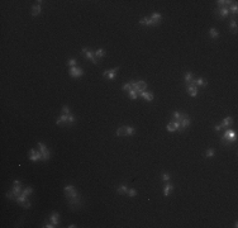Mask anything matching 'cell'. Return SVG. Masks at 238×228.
<instances>
[{"mask_svg":"<svg viewBox=\"0 0 238 228\" xmlns=\"http://www.w3.org/2000/svg\"><path fill=\"white\" fill-rule=\"evenodd\" d=\"M32 193H33V187L32 186H28V187H25V189L22 191V194H20L17 199H15V201L18 203V204H20L23 208H25V209H30V201L28 200V196L29 195H32Z\"/></svg>","mask_w":238,"mask_h":228,"instance_id":"obj_1","label":"cell"},{"mask_svg":"<svg viewBox=\"0 0 238 228\" xmlns=\"http://www.w3.org/2000/svg\"><path fill=\"white\" fill-rule=\"evenodd\" d=\"M236 142H237V133L234 129L228 128L224 132V134L220 137V143H223L224 146H229L232 143H236Z\"/></svg>","mask_w":238,"mask_h":228,"instance_id":"obj_2","label":"cell"},{"mask_svg":"<svg viewBox=\"0 0 238 228\" xmlns=\"http://www.w3.org/2000/svg\"><path fill=\"white\" fill-rule=\"evenodd\" d=\"M22 191L23 190H22V182H20V180H14L12 190L7 193V198L10 200H15L20 194H22Z\"/></svg>","mask_w":238,"mask_h":228,"instance_id":"obj_3","label":"cell"},{"mask_svg":"<svg viewBox=\"0 0 238 228\" xmlns=\"http://www.w3.org/2000/svg\"><path fill=\"white\" fill-rule=\"evenodd\" d=\"M180 128H179V132L180 133H184L186 128H189L191 125V119L189 118V115L186 113H181L180 114Z\"/></svg>","mask_w":238,"mask_h":228,"instance_id":"obj_4","label":"cell"},{"mask_svg":"<svg viewBox=\"0 0 238 228\" xmlns=\"http://www.w3.org/2000/svg\"><path fill=\"white\" fill-rule=\"evenodd\" d=\"M129 83L132 85V89H133L137 94H139V93H142V91L147 90V83H146L144 80H138V81L130 80Z\"/></svg>","mask_w":238,"mask_h":228,"instance_id":"obj_5","label":"cell"},{"mask_svg":"<svg viewBox=\"0 0 238 228\" xmlns=\"http://www.w3.org/2000/svg\"><path fill=\"white\" fill-rule=\"evenodd\" d=\"M38 150L41 151V153H42V161L43 162H47L49 160V157H51L49 150L46 147L44 143H42V142H38Z\"/></svg>","mask_w":238,"mask_h":228,"instance_id":"obj_6","label":"cell"},{"mask_svg":"<svg viewBox=\"0 0 238 228\" xmlns=\"http://www.w3.org/2000/svg\"><path fill=\"white\" fill-rule=\"evenodd\" d=\"M81 53H83L89 61H91V62H93L94 65H98V60L95 58L94 52H93V51H90L88 47H83V49H81Z\"/></svg>","mask_w":238,"mask_h":228,"instance_id":"obj_7","label":"cell"},{"mask_svg":"<svg viewBox=\"0 0 238 228\" xmlns=\"http://www.w3.org/2000/svg\"><path fill=\"white\" fill-rule=\"evenodd\" d=\"M63 193H65L66 199H67V198H72V196L79 195V191L76 190V187L74 185H66L63 187Z\"/></svg>","mask_w":238,"mask_h":228,"instance_id":"obj_8","label":"cell"},{"mask_svg":"<svg viewBox=\"0 0 238 228\" xmlns=\"http://www.w3.org/2000/svg\"><path fill=\"white\" fill-rule=\"evenodd\" d=\"M69 74H70L71 77H74V79H80V77H83V76H84V70L81 69V67H77V66H75V67H70Z\"/></svg>","mask_w":238,"mask_h":228,"instance_id":"obj_9","label":"cell"},{"mask_svg":"<svg viewBox=\"0 0 238 228\" xmlns=\"http://www.w3.org/2000/svg\"><path fill=\"white\" fill-rule=\"evenodd\" d=\"M29 160L32 162H37V161H42V153L41 151H35L34 148H30L29 150Z\"/></svg>","mask_w":238,"mask_h":228,"instance_id":"obj_10","label":"cell"},{"mask_svg":"<svg viewBox=\"0 0 238 228\" xmlns=\"http://www.w3.org/2000/svg\"><path fill=\"white\" fill-rule=\"evenodd\" d=\"M179 128H180V122L179 120H172L171 119L166 125L167 132H176V131H179Z\"/></svg>","mask_w":238,"mask_h":228,"instance_id":"obj_11","label":"cell"},{"mask_svg":"<svg viewBox=\"0 0 238 228\" xmlns=\"http://www.w3.org/2000/svg\"><path fill=\"white\" fill-rule=\"evenodd\" d=\"M215 13H217V17L222 20H224L225 18L229 17V9L228 8H218Z\"/></svg>","mask_w":238,"mask_h":228,"instance_id":"obj_12","label":"cell"},{"mask_svg":"<svg viewBox=\"0 0 238 228\" xmlns=\"http://www.w3.org/2000/svg\"><path fill=\"white\" fill-rule=\"evenodd\" d=\"M67 203L70 207H80L81 205V195H76V196H72V198H67Z\"/></svg>","mask_w":238,"mask_h":228,"instance_id":"obj_13","label":"cell"},{"mask_svg":"<svg viewBox=\"0 0 238 228\" xmlns=\"http://www.w3.org/2000/svg\"><path fill=\"white\" fill-rule=\"evenodd\" d=\"M118 71H119V67H114V69H111V70H105L104 72H103V76H104L105 79H108V80H113L115 77V75H116Z\"/></svg>","mask_w":238,"mask_h":228,"instance_id":"obj_14","label":"cell"},{"mask_svg":"<svg viewBox=\"0 0 238 228\" xmlns=\"http://www.w3.org/2000/svg\"><path fill=\"white\" fill-rule=\"evenodd\" d=\"M186 91H187V94H189L191 98H196V96H197V93H199L197 88H196L195 85H192V84L186 85Z\"/></svg>","mask_w":238,"mask_h":228,"instance_id":"obj_15","label":"cell"},{"mask_svg":"<svg viewBox=\"0 0 238 228\" xmlns=\"http://www.w3.org/2000/svg\"><path fill=\"white\" fill-rule=\"evenodd\" d=\"M190 84L195 85L196 88H197V86H200V88H206V86H208V83H206V80H204L203 77H197V79H195V80H192Z\"/></svg>","mask_w":238,"mask_h":228,"instance_id":"obj_16","label":"cell"},{"mask_svg":"<svg viewBox=\"0 0 238 228\" xmlns=\"http://www.w3.org/2000/svg\"><path fill=\"white\" fill-rule=\"evenodd\" d=\"M138 96H141V98H143L146 101H148V103H150V101L153 100V98H155L153 94H152L151 91H147V90H144V91H142V93H139Z\"/></svg>","mask_w":238,"mask_h":228,"instance_id":"obj_17","label":"cell"},{"mask_svg":"<svg viewBox=\"0 0 238 228\" xmlns=\"http://www.w3.org/2000/svg\"><path fill=\"white\" fill-rule=\"evenodd\" d=\"M151 20L153 22V25H160L161 24V20H162V15L160 14V13H152V15H151Z\"/></svg>","mask_w":238,"mask_h":228,"instance_id":"obj_18","label":"cell"},{"mask_svg":"<svg viewBox=\"0 0 238 228\" xmlns=\"http://www.w3.org/2000/svg\"><path fill=\"white\" fill-rule=\"evenodd\" d=\"M139 25H142V27H155V25H153V22L151 20L150 17L142 18V19L139 20Z\"/></svg>","mask_w":238,"mask_h":228,"instance_id":"obj_19","label":"cell"},{"mask_svg":"<svg viewBox=\"0 0 238 228\" xmlns=\"http://www.w3.org/2000/svg\"><path fill=\"white\" fill-rule=\"evenodd\" d=\"M49 222H52L55 226H58L60 224V214H58V212H52V213H51Z\"/></svg>","mask_w":238,"mask_h":228,"instance_id":"obj_20","label":"cell"},{"mask_svg":"<svg viewBox=\"0 0 238 228\" xmlns=\"http://www.w3.org/2000/svg\"><path fill=\"white\" fill-rule=\"evenodd\" d=\"M172 190H174V185H172L170 181H167L164 187V196H169L172 193Z\"/></svg>","mask_w":238,"mask_h":228,"instance_id":"obj_21","label":"cell"},{"mask_svg":"<svg viewBox=\"0 0 238 228\" xmlns=\"http://www.w3.org/2000/svg\"><path fill=\"white\" fill-rule=\"evenodd\" d=\"M69 115H70V114H69ZM69 115H67V114H61L60 118L56 120V124H57V125H62L63 123H65V124H69Z\"/></svg>","mask_w":238,"mask_h":228,"instance_id":"obj_22","label":"cell"},{"mask_svg":"<svg viewBox=\"0 0 238 228\" xmlns=\"http://www.w3.org/2000/svg\"><path fill=\"white\" fill-rule=\"evenodd\" d=\"M209 37H210V39H218L219 38V30H218L217 28H214V27H211L210 29H209Z\"/></svg>","mask_w":238,"mask_h":228,"instance_id":"obj_23","label":"cell"},{"mask_svg":"<svg viewBox=\"0 0 238 228\" xmlns=\"http://www.w3.org/2000/svg\"><path fill=\"white\" fill-rule=\"evenodd\" d=\"M41 13H42V7H41V4L33 5V8H32V17H38Z\"/></svg>","mask_w":238,"mask_h":228,"instance_id":"obj_24","label":"cell"},{"mask_svg":"<svg viewBox=\"0 0 238 228\" xmlns=\"http://www.w3.org/2000/svg\"><path fill=\"white\" fill-rule=\"evenodd\" d=\"M116 193H118L119 195H127V193H128V186L125 184H122L116 187Z\"/></svg>","mask_w":238,"mask_h":228,"instance_id":"obj_25","label":"cell"},{"mask_svg":"<svg viewBox=\"0 0 238 228\" xmlns=\"http://www.w3.org/2000/svg\"><path fill=\"white\" fill-rule=\"evenodd\" d=\"M232 123H233V118H232V117H227V118L223 119L220 125H222V128H229V125Z\"/></svg>","mask_w":238,"mask_h":228,"instance_id":"obj_26","label":"cell"},{"mask_svg":"<svg viewBox=\"0 0 238 228\" xmlns=\"http://www.w3.org/2000/svg\"><path fill=\"white\" fill-rule=\"evenodd\" d=\"M94 55H95V58L96 60H100V58H103L104 56H105V49L104 48H98L94 52Z\"/></svg>","mask_w":238,"mask_h":228,"instance_id":"obj_27","label":"cell"},{"mask_svg":"<svg viewBox=\"0 0 238 228\" xmlns=\"http://www.w3.org/2000/svg\"><path fill=\"white\" fill-rule=\"evenodd\" d=\"M228 28H229V30H232V32L237 33V20L236 19H231L229 24H228Z\"/></svg>","mask_w":238,"mask_h":228,"instance_id":"obj_28","label":"cell"},{"mask_svg":"<svg viewBox=\"0 0 238 228\" xmlns=\"http://www.w3.org/2000/svg\"><path fill=\"white\" fill-rule=\"evenodd\" d=\"M229 14H233V15H237V13H238V5H237V3L236 1H233V4L231 5L229 8Z\"/></svg>","mask_w":238,"mask_h":228,"instance_id":"obj_29","label":"cell"},{"mask_svg":"<svg viewBox=\"0 0 238 228\" xmlns=\"http://www.w3.org/2000/svg\"><path fill=\"white\" fill-rule=\"evenodd\" d=\"M125 128H127V125H122V127H119V128L116 129L115 134L118 136V137H124V136H125Z\"/></svg>","mask_w":238,"mask_h":228,"instance_id":"obj_30","label":"cell"},{"mask_svg":"<svg viewBox=\"0 0 238 228\" xmlns=\"http://www.w3.org/2000/svg\"><path fill=\"white\" fill-rule=\"evenodd\" d=\"M161 179H162V181H164V182L170 181L171 180V174H170V172H167V171H164L161 174Z\"/></svg>","mask_w":238,"mask_h":228,"instance_id":"obj_31","label":"cell"},{"mask_svg":"<svg viewBox=\"0 0 238 228\" xmlns=\"http://www.w3.org/2000/svg\"><path fill=\"white\" fill-rule=\"evenodd\" d=\"M136 133V128L134 127H128L127 125V128H125V136L127 137H132Z\"/></svg>","mask_w":238,"mask_h":228,"instance_id":"obj_32","label":"cell"},{"mask_svg":"<svg viewBox=\"0 0 238 228\" xmlns=\"http://www.w3.org/2000/svg\"><path fill=\"white\" fill-rule=\"evenodd\" d=\"M184 80H185V83H186V85H189L191 81H192V72L191 71H187V72L185 74V77H184Z\"/></svg>","mask_w":238,"mask_h":228,"instance_id":"obj_33","label":"cell"},{"mask_svg":"<svg viewBox=\"0 0 238 228\" xmlns=\"http://www.w3.org/2000/svg\"><path fill=\"white\" fill-rule=\"evenodd\" d=\"M215 156V150L214 148H208L205 152V157L206 159H211V157Z\"/></svg>","mask_w":238,"mask_h":228,"instance_id":"obj_34","label":"cell"},{"mask_svg":"<svg viewBox=\"0 0 238 228\" xmlns=\"http://www.w3.org/2000/svg\"><path fill=\"white\" fill-rule=\"evenodd\" d=\"M128 96H129V99H132V100H136L137 98H138V94L136 93V91L132 89V90H129L128 91Z\"/></svg>","mask_w":238,"mask_h":228,"instance_id":"obj_35","label":"cell"},{"mask_svg":"<svg viewBox=\"0 0 238 228\" xmlns=\"http://www.w3.org/2000/svg\"><path fill=\"white\" fill-rule=\"evenodd\" d=\"M127 195H128L129 198H136V196H137V190L133 189V187H130V189H128V193H127Z\"/></svg>","mask_w":238,"mask_h":228,"instance_id":"obj_36","label":"cell"},{"mask_svg":"<svg viewBox=\"0 0 238 228\" xmlns=\"http://www.w3.org/2000/svg\"><path fill=\"white\" fill-rule=\"evenodd\" d=\"M61 114H71V109L69 108V106L67 105H63L62 106V109H61Z\"/></svg>","mask_w":238,"mask_h":228,"instance_id":"obj_37","label":"cell"},{"mask_svg":"<svg viewBox=\"0 0 238 228\" xmlns=\"http://www.w3.org/2000/svg\"><path fill=\"white\" fill-rule=\"evenodd\" d=\"M122 90H123V91H127V93H128L129 90H132V85H130V83H125V84H123V86H122Z\"/></svg>","mask_w":238,"mask_h":228,"instance_id":"obj_38","label":"cell"},{"mask_svg":"<svg viewBox=\"0 0 238 228\" xmlns=\"http://www.w3.org/2000/svg\"><path fill=\"white\" fill-rule=\"evenodd\" d=\"M180 111L179 110H175L174 113H172V120H180Z\"/></svg>","mask_w":238,"mask_h":228,"instance_id":"obj_39","label":"cell"},{"mask_svg":"<svg viewBox=\"0 0 238 228\" xmlns=\"http://www.w3.org/2000/svg\"><path fill=\"white\" fill-rule=\"evenodd\" d=\"M76 63H77L76 58H70V60H67V66H70V67H75Z\"/></svg>","mask_w":238,"mask_h":228,"instance_id":"obj_40","label":"cell"},{"mask_svg":"<svg viewBox=\"0 0 238 228\" xmlns=\"http://www.w3.org/2000/svg\"><path fill=\"white\" fill-rule=\"evenodd\" d=\"M76 122V118L74 117V114H70L69 115V124H74Z\"/></svg>","mask_w":238,"mask_h":228,"instance_id":"obj_41","label":"cell"},{"mask_svg":"<svg viewBox=\"0 0 238 228\" xmlns=\"http://www.w3.org/2000/svg\"><path fill=\"white\" fill-rule=\"evenodd\" d=\"M42 227H43V228H53V227H56V226L53 224L52 222H49V223H48V222H46V223H44V224H43Z\"/></svg>","mask_w":238,"mask_h":228,"instance_id":"obj_42","label":"cell"},{"mask_svg":"<svg viewBox=\"0 0 238 228\" xmlns=\"http://www.w3.org/2000/svg\"><path fill=\"white\" fill-rule=\"evenodd\" d=\"M222 129H223V128H222L220 124H215V125H214V131H215V132H220Z\"/></svg>","mask_w":238,"mask_h":228,"instance_id":"obj_43","label":"cell"},{"mask_svg":"<svg viewBox=\"0 0 238 228\" xmlns=\"http://www.w3.org/2000/svg\"><path fill=\"white\" fill-rule=\"evenodd\" d=\"M75 227H76V224H70L69 226V228H75Z\"/></svg>","mask_w":238,"mask_h":228,"instance_id":"obj_44","label":"cell"}]
</instances>
